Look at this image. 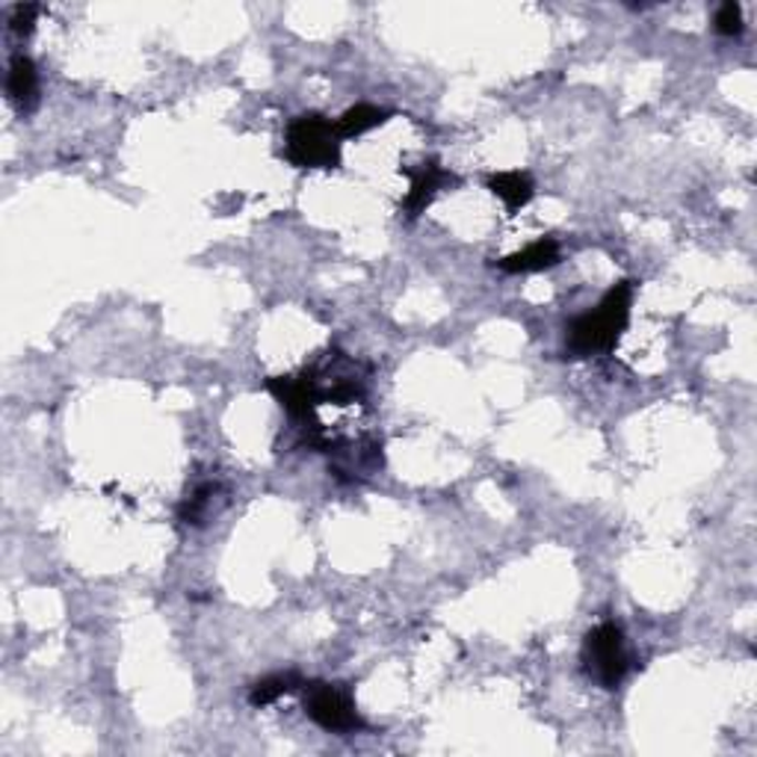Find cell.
Segmentation results:
<instances>
[{"label":"cell","mask_w":757,"mask_h":757,"mask_svg":"<svg viewBox=\"0 0 757 757\" xmlns=\"http://www.w3.org/2000/svg\"><path fill=\"white\" fill-rule=\"evenodd\" d=\"M633 293H636V281H615L595 311L574 317L566 325V359H589L598 352L615 350L631 323Z\"/></svg>","instance_id":"1"},{"label":"cell","mask_w":757,"mask_h":757,"mask_svg":"<svg viewBox=\"0 0 757 757\" xmlns=\"http://www.w3.org/2000/svg\"><path fill=\"white\" fill-rule=\"evenodd\" d=\"M341 134L338 122L323 113H302L288 125L284 152L299 169H338L341 166Z\"/></svg>","instance_id":"2"},{"label":"cell","mask_w":757,"mask_h":757,"mask_svg":"<svg viewBox=\"0 0 757 757\" xmlns=\"http://www.w3.org/2000/svg\"><path fill=\"white\" fill-rule=\"evenodd\" d=\"M628 645H624V631L615 622H601L587 633L583 640V668L587 675L601 684L604 689H619V684L628 675Z\"/></svg>","instance_id":"3"},{"label":"cell","mask_w":757,"mask_h":757,"mask_svg":"<svg viewBox=\"0 0 757 757\" xmlns=\"http://www.w3.org/2000/svg\"><path fill=\"white\" fill-rule=\"evenodd\" d=\"M302 707H305L308 719L334 734H355V730L367 728V722L361 719L359 707L343 684L308 681L302 684Z\"/></svg>","instance_id":"4"},{"label":"cell","mask_w":757,"mask_h":757,"mask_svg":"<svg viewBox=\"0 0 757 757\" xmlns=\"http://www.w3.org/2000/svg\"><path fill=\"white\" fill-rule=\"evenodd\" d=\"M400 172L412 180L406 201H403V210H406L408 219L421 217V214L433 205V199L442 193L444 187L459 184V178H456L450 169H444L438 160H426V163H421V166H415V169L406 166V169H400Z\"/></svg>","instance_id":"5"},{"label":"cell","mask_w":757,"mask_h":757,"mask_svg":"<svg viewBox=\"0 0 757 757\" xmlns=\"http://www.w3.org/2000/svg\"><path fill=\"white\" fill-rule=\"evenodd\" d=\"M553 263H559V243L553 237H539L530 246H523L521 252L506 255L497 261V267L512 276H527V272L550 270Z\"/></svg>","instance_id":"6"},{"label":"cell","mask_w":757,"mask_h":757,"mask_svg":"<svg viewBox=\"0 0 757 757\" xmlns=\"http://www.w3.org/2000/svg\"><path fill=\"white\" fill-rule=\"evenodd\" d=\"M7 95L21 113H30L39 101V69L28 54H15L7 74Z\"/></svg>","instance_id":"7"},{"label":"cell","mask_w":757,"mask_h":757,"mask_svg":"<svg viewBox=\"0 0 757 757\" xmlns=\"http://www.w3.org/2000/svg\"><path fill=\"white\" fill-rule=\"evenodd\" d=\"M488 189L495 193L497 199L504 201L509 214H518L521 208H527L532 201V193H536L530 175L518 169L495 172V175L488 178Z\"/></svg>","instance_id":"8"},{"label":"cell","mask_w":757,"mask_h":757,"mask_svg":"<svg viewBox=\"0 0 757 757\" xmlns=\"http://www.w3.org/2000/svg\"><path fill=\"white\" fill-rule=\"evenodd\" d=\"M388 118V110L376 107V104H355L338 118V134H341V139H352V136H361L373 131V127L385 125Z\"/></svg>","instance_id":"9"},{"label":"cell","mask_w":757,"mask_h":757,"mask_svg":"<svg viewBox=\"0 0 757 757\" xmlns=\"http://www.w3.org/2000/svg\"><path fill=\"white\" fill-rule=\"evenodd\" d=\"M302 684H305V681H302L297 672H276V675H267L249 689V704H252V707H267V704L279 702L281 695H290L297 693V689H302Z\"/></svg>","instance_id":"10"},{"label":"cell","mask_w":757,"mask_h":757,"mask_svg":"<svg viewBox=\"0 0 757 757\" xmlns=\"http://www.w3.org/2000/svg\"><path fill=\"white\" fill-rule=\"evenodd\" d=\"M217 495H219L217 483H201V486H196L187 497H184V504L178 506V518L184 523H189V527H201V523H208L210 512H214V500H217Z\"/></svg>","instance_id":"11"},{"label":"cell","mask_w":757,"mask_h":757,"mask_svg":"<svg viewBox=\"0 0 757 757\" xmlns=\"http://www.w3.org/2000/svg\"><path fill=\"white\" fill-rule=\"evenodd\" d=\"M713 28H716L719 37H739L743 33V7L734 3V0L722 3L716 15H713Z\"/></svg>","instance_id":"12"},{"label":"cell","mask_w":757,"mask_h":757,"mask_svg":"<svg viewBox=\"0 0 757 757\" xmlns=\"http://www.w3.org/2000/svg\"><path fill=\"white\" fill-rule=\"evenodd\" d=\"M39 12H42V7H37V3H19V7H12V12H10L12 33H15V37H30L33 28H37Z\"/></svg>","instance_id":"13"}]
</instances>
